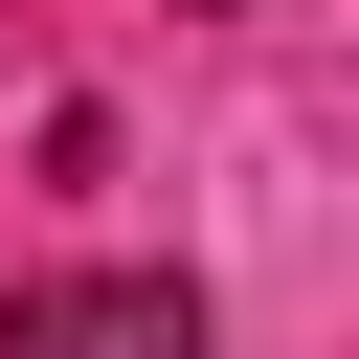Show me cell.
<instances>
[{"mask_svg": "<svg viewBox=\"0 0 359 359\" xmlns=\"http://www.w3.org/2000/svg\"><path fill=\"white\" fill-rule=\"evenodd\" d=\"M0 359H202V292L180 269H67V292H0Z\"/></svg>", "mask_w": 359, "mask_h": 359, "instance_id": "6da1fadb", "label": "cell"}]
</instances>
